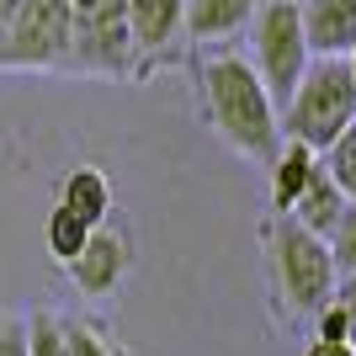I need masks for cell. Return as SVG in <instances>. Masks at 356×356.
Returning a JSON list of instances; mask_svg holds the SVG:
<instances>
[{
	"label": "cell",
	"instance_id": "obj_1",
	"mask_svg": "<svg viewBox=\"0 0 356 356\" xmlns=\"http://www.w3.org/2000/svg\"><path fill=\"white\" fill-rule=\"evenodd\" d=\"M202 118L245 160H271L282 149V112L266 96L250 59L239 54H218L202 64Z\"/></svg>",
	"mask_w": 356,
	"mask_h": 356
},
{
	"label": "cell",
	"instance_id": "obj_2",
	"mask_svg": "<svg viewBox=\"0 0 356 356\" xmlns=\"http://www.w3.org/2000/svg\"><path fill=\"white\" fill-rule=\"evenodd\" d=\"M346 128H356V86L346 59H309L303 80L282 106V138L325 154Z\"/></svg>",
	"mask_w": 356,
	"mask_h": 356
},
{
	"label": "cell",
	"instance_id": "obj_3",
	"mask_svg": "<svg viewBox=\"0 0 356 356\" xmlns=\"http://www.w3.org/2000/svg\"><path fill=\"white\" fill-rule=\"evenodd\" d=\"M250 70L261 74L266 96L277 102V112L287 106L293 86L309 70V38H303V16H298V0H261L250 27Z\"/></svg>",
	"mask_w": 356,
	"mask_h": 356
},
{
	"label": "cell",
	"instance_id": "obj_4",
	"mask_svg": "<svg viewBox=\"0 0 356 356\" xmlns=\"http://www.w3.org/2000/svg\"><path fill=\"white\" fill-rule=\"evenodd\" d=\"M271 271H277V293L293 314L325 309L330 293H335V266H330L325 239L298 229L293 218L271 223Z\"/></svg>",
	"mask_w": 356,
	"mask_h": 356
},
{
	"label": "cell",
	"instance_id": "obj_5",
	"mask_svg": "<svg viewBox=\"0 0 356 356\" xmlns=\"http://www.w3.org/2000/svg\"><path fill=\"white\" fill-rule=\"evenodd\" d=\"M74 43L70 0H22L11 27L0 32V70H64Z\"/></svg>",
	"mask_w": 356,
	"mask_h": 356
},
{
	"label": "cell",
	"instance_id": "obj_6",
	"mask_svg": "<svg viewBox=\"0 0 356 356\" xmlns=\"http://www.w3.org/2000/svg\"><path fill=\"white\" fill-rule=\"evenodd\" d=\"M70 64L86 74H134V38H128V0H96L90 11L74 16V43H70Z\"/></svg>",
	"mask_w": 356,
	"mask_h": 356
},
{
	"label": "cell",
	"instance_id": "obj_7",
	"mask_svg": "<svg viewBox=\"0 0 356 356\" xmlns=\"http://www.w3.org/2000/svg\"><path fill=\"white\" fill-rule=\"evenodd\" d=\"M128 266H134V245L102 223V229H90L86 250L70 261V282L80 298H112L128 277Z\"/></svg>",
	"mask_w": 356,
	"mask_h": 356
},
{
	"label": "cell",
	"instance_id": "obj_8",
	"mask_svg": "<svg viewBox=\"0 0 356 356\" xmlns=\"http://www.w3.org/2000/svg\"><path fill=\"white\" fill-rule=\"evenodd\" d=\"M128 38H134L138 70H149L186 38V0H128Z\"/></svg>",
	"mask_w": 356,
	"mask_h": 356
},
{
	"label": "cell",
	"instance_id": "obj_9",
	"mask_svg": "<svg viewBox=\"0 0 356 356\" xmlns=\"http://www.w3.org/2000/svg\"><path fill=\"white\" fill-rule=\"evenodd\" d=\"M314 59H346L356 48V0H298Z\"/></svg>",
	"mask_w": 356,
	"mask_h": 356
},
{
	"label": "cell",
	"instance_id": "obj_10",
	"mask_svg": "<svg viewBox=\"0 0 356 356\" xmlns=\"http://www.w3.org/2000/svg\"><path fill=\"white\" fill-rule=\"evenodd\" d=\"M261 11V0H186V38L192 43H223L245 32Z\"/></svg>",
	"mask_w": 356,
	"mask_h": 356
},
{
	"label": "cell",
	"instance_id": "obj_11",
	"mask_svg": "<svg viewBox=\"0 0 356 356\" xmlns=\"http://www.w3.org/2000/svg\"><path fill=\"white\" fill-rule=\"evenodd\" d=\"M59 208L74 213L86 229H102L106 213H112V181H106L102 165H74L59 181Z\"/></svg>",
	"mask_w": 356,
	"mask_h": 356
},
{
	"label": "cell",
	"instance_id": "obj_12",
	"mask_svg": "<svg viewBox=\"0 0 356 356\" xmlns=\"http://www.w3.org/2000/svg\"><path fill=\"white\" fill-rule=\"evenodd\" d=\"M314 176H319V154L293 144V138H282V149L271 154V208H277V218L293 213V202L303 197V186Z\"/></svg>",
	"mask_w": 356,
	"mask_h": 356
},
{
	"label": "cell",
	"instance_id": "obj_13",
	"mask_svg": "<svg viewBox=\"0 0 356 356\" xmlns=\"http://www.w3.org/2000/svg\"><path fill=\"white\" fill-rule=\"evenodd\" d=\"M341 213H346V197L335 192V181H330V176H325V165H319V176L303 186V197L293 202V213H287V218H293L298 229H309V234L325 239L330 229L341 223Z\"/></svg>",
	"mask_w": 356,
	"mask_h": 356
},
{
	"label": "cell",
	"instance_id": "obj_14",
	"mask_svg": "<svg viewBox=\"0 0 356 356\" xmlns=\"http://www.w3.org/2000/svg\"><path fill=\"white\" fill-rule=\"evenodd\" d=\"M43 239H48V255H54V261H64V266H70L74 255L86 250V239H90V229L80 218H74V213H64L59 202H54V213H48V223H43Z\"/></svg>",
	"mask_w": 356,
	"mask_h": 356
},
{
	"label": "cell",
	"instance_id": "obj_15",
	"mask_svg": "<svg viewBox=\"0 0 356 356\" xmlns=\"http://www.w3.org/2000/svg\"><path fill=\"white\" fill-rule=\"evenodd\" d=\"M319 165H325V176L335 181V192H341L346 202H356V128H346V134L319 154Z\"/></svg>",
	"mask_w": 356,
	"mask_h": 356
},
{
	"label": "cell",
	"instance_id": "obj_16",
	"mask_svg": "<svg viewBox=\"0 0 356 356\" xmlns=\"http://www.w3.org/2000/svg\"><path fill=\"white\" fill-rule=\"evenodd\" d=\"M325 250H330V266H335V277H351V271H356V202H346L341 223L325 234Z\"/></svg>",
	"mask_w": 356,
	"mask_h": 356
},
{
	"label": "cell",
	"instance_id": "obj_17",
	"mask_svg": "<svg viewBox=\"0 0 356 356\" xmlns=\"http://www.w3.org/2000/svg\"><path fill=\"white\" fill-rule=\"evenodd\" d=\"M27 356H64V319L32 314L27 319Z\"/></svg>",
	"mask_w": 356,
	"mask_h": 356
},
{
	"label": "cell",
	"instance_id": "obj_18",
	"mask_svg": "<svg viewBox=\"0 0 356 356\" xmlns=\"http://www.w3.org/2000/svg\"><path fill=\"white\" fill-rule=\"evenodd\" d=\"M64 356H112L106 335L86 319H64Z\"/></svg>",
	"mask_w": 356,
	"mask_h": 356
},
{
	"label": "cell",
	"instance_id": "obj_19",
	"mask_svg": "<svg viewBox=\"0 0 356 356\" xmlns=\"http://www.w3.org/2000/svg\"><path fill=\"white\" fill-rule=\"evenodd\" d=\"M314 341H325V346H356L351 341V319H346L335 303H325V309H314Z\"/></svg>",
	"mask_w": 356,
	"mask_h": 356
},
{
	"label": "cell",
	"instance_id": "obj_20",
	"mask_svg": "<svg viewBox=\"0 0 356 356\" xmlns=\"http://www.w3.org/2000/svg\"><path fill=\"white\" fill-rule=\"evenodd\" d=\"M0 356H27V319L0 314Z\"/></svg>",
	"mask_w": 356,
	"mask_h": 356
},
{
	"label": "cell",
	"instance_id": "obj_21",
	"mask_svg": "<svg viewBox=\"0 0 356 356\" xmlns=\"http://www.w3.org/2000/svg\"><path fill=\"white\" fill-rule=\"evenodd\" d=\"M330 303L351 319V341H356V271L351 277H335V293H330Z\"/></svg>",
	"mask_w": 356,
	"mask_h": 356
},
{
	"label": "cell",
	"instance_id": "obj_22",
	"mask_svg": "<svg viewBox=\"0 0 356 356\" xmlns=\"http://www.w3.org/2000/svg\"><path fill=\"white\" fill-rule=\"evenodd\" d=\"M303 356H356V346H325V341H314Z\"/></svg>",
	"mask_w": 356,
	"mask_h": 356
},
{
	"label": "cell",
	"instance_id": "obj_23",
	"mask_svg": "<svg viewBox=\"0 0 356 356\" xmlns=\"http://www.w3.org/2000/svg\"><path fill=\"white\" fill-rule=\"evenodd\" d=\"M16 11H22V0H0V32L11 27V16H16Z\"/></svg>",
	"mask_w": 356,
	"mask_h": 356
},
{
	"label": "cell",
	"instance_id": "obj_24",
	"mask_svg": "<svg viewBox=\"0 0 356 356\" xmlns=\"http://www.w3.org/2000/svg\"><path fill=\"white\" fill-rule=\"evenodd\" d=\"M90 6H96V0H70V11L80 16V11H90Z\"/></svg>",
	"mask_w": 356,
	"mask_h": 356
},
{
	"label": "cell",
	"instance_id": "obj_25",
	"mask_svg": "<svg viewBox=\"0 0 356 356\" xmlns=\"http://www.w3.org/2000/svg\"><path fill=\"white\" fill-rule=\"evenodd\" d=\"M346 70H351V86H356V48L346 54Z\"/></svg>",
	"mask_w": 356,
	"mask_h": 356
}]
</instances>
